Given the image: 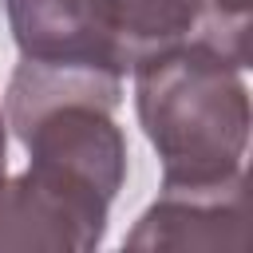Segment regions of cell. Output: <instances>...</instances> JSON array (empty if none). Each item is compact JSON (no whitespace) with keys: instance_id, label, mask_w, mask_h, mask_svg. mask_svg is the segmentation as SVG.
<instances>
[{"instance_id":"obj_1","label":"cell","mask_w":253,"mask_h":253,"mask_svg":"<svg viewBox=\"0 0 253 253\" xmlns=\"http://www.w3.org/2000/svg\"><path fill=\"white\" fill-rule=\"evenodd\" d=\"M130 75L142 134L162 158V182H217L241 170L249 91L237 63L210 43H186Z\"/></svg>"},{"instance_id":"obj_4","label":"cell","mask_w":253,"mask_h":253,"mask_svg":"<svg viewBox=\"0 0 253 253\" xmlns=\"http://www.w3.org/2000/svg\"><path fill=\"white\" fill-rule=\"evenodd\" d=\"M245 174L217 182H162L126 233V249H245Z\"/></svg>"},{"instance_id":"obj_3","label":"cell","mask_w":253,"mask_h":253,"mask_svg":"<svg viewBox=\"0 0 253 253\" xmlns=\"http://www.w3.org/2000/svg\"><path fill=\"white\" fill-rule=\"evenodd\" d=\"M20 59L126 75L115 0H4Z\"/></svg>"},{"instance_id":"obj_5","label":"cell","mask_w":253,"mask_h":253,"mask_svg":"<svg viewBox=\"0 0 253 253\" xmlns=\"http://www.w3.org/2000/svg\"><path fill=\"white\" fill-rule=\"evenodd\" d=\"M115 20H119V51L126 71L186 43L217 47L210 0H115Z\"/></svg>"},{"instance_id":"obj_7","label":"cell","mask_w":253,"mask_h":253,"mask_svg":"<svg viewBox=\"0 0 253 253\" xmlns=\"http://www.w3.org/2000/svg\"><path fill=\"white\" fill-rule=\"evenodd\" d=\"M4 162H8V123L0 115V178H4Z\"/></svg>"},{"instance_id":"obj_6","label":"cell","mask_w":253,"mask_h":253,"mask_svg":"<svg viewBox=\"0 0 253 253\" xmlns=\"http://www.w3.org/2000/svg\"><path fill=\"white\" fill-rule=\"evenodd\" d=\"M249 4H253V0H210L217 47H221L225 59H233L241 71L249 67Z\"/></svg>"},{"instance_id":"obj_2","label":"cell","mask_w":253,"mask_h":253,"mask_svg":"<svg viewBox=\"0 0 253 253\" xmlns=\"http://www.w3.org/2000/svg\"><path fill=\"white\" fill-rule=\"evenodd\" d=\"M111 198L79 178L32 166L0 178V253H83L107 233Z\"/></svg>"}]
</instances>
